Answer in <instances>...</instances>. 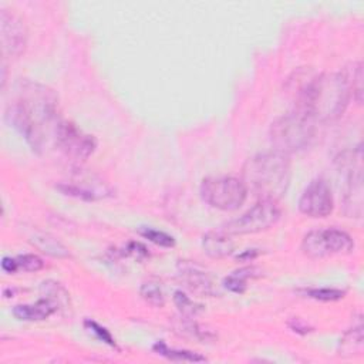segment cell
Returning <instances> with one entry per match:
<instances>
[{
  "mask_svg": "<svg viewBox=\"0 0 364 364\" xmlns=\"http://www.w3.org/2000/svg\"><path fill=\"white\" fill-rule=\"evenodd\" d=\"M16 91L17 98L9 105L6 117L31 149L40 152L44 142L43 125L57 119L58 97L47 85L30 80H21Z\"/></svg>",
  "mask_w": 364,
  "mask_h": 364,
  "instance_id": "6da1fadb",
  "label": "cell"
},
{
  "mask_svg": "<svg viewBox=\"0 0 364 364\" xmlns=\"http://www.w3.org/2000/svg\"><path fill=\"white\" fill-rule=\"evenodd\" d=\"M351 98L346 71L326 73L311 78L300 90L296 109L307 114L314 122H333L344 114Z\"/></svg>",
  "mask_w": 364,
  "mask_h": 364,
  "instance_id": "7a4b0ae2",
  "label": "cell"
},
{
  "mask_svg": "<svg viewBox=\"0 0 364 364\" xmlns=\"http://www.w3.org/2000/svg\"><path fill=\"white\" fill-rule=\"evenodd\" d=\"M242 176L247 192L259 199L277 202L290 185L291 162L289 155L279 151L257 154L245 162Z\"/></svg>",
  "mask_w": 364,
  "mask_h": 364,
  "instance_id": "3957f363",
  "label": "cell"
},
{
  "mask_svg": "<svg viewBox=\"0 0 364 364\" xmlns=\"http://www.w3.org/2000/svg\"><path fill=\"white\" fill-rule=\"evenodd\" d=\"M316 134V122L303 111L296 109L276 118L269 129L274 151L290 155L306 149Z\"/></svg>",
  "mask_w": 364,
  "mask_h": 364,
  "instance_id": "277c9868",
  "label": "cell"
},
{
  "mask_svg": "<svg viewBox=\"0 0 364 364\" xmlns=\"http://www.w3.org/2000/svg\"><path fill=\"white\" fill-rule=\"evenodd\" d=\"M199 192L208 205L226 212L239 209L249 193L245 182L235 176L205 178L200 183Z\"/></svg>",
  "mask_w": 364,
  "mask_h": 364,
  "instance_id": "5b68a950",
  "label": "cell"
},
{
  "mask_svg": "<svg viewBox=\"0 0 364 364\" xmlns=\"http://www.w3.org/2000/svg\"><path fill=\"white\" fill-rule=\"evenodd\" d=\"M344 171L343 209L348 218H361L363 215V149L358 145L350 152H344L340 159Z\"/></svg>",
  "mask_w": 364,
  "mask_h": 364,
  "instance_id": "8992f818",
  "label": "cell"
},
{
  "mask_svg": "<svg viewBox=\"0 0 364 364\" xmlns=\"http://www.w3.org/2000/svg\"><path fill=\"white\" fill-rule=\"evenodd\" d=\"M354 250L353 237L337 228L316 229L304 235L301 252L310 259H323L338 255H348Z\"/></svg>",
  "mask_w": 364,
  "mask_h": 364,
  "instance_id": "52a82bcc",
  "label": "cell"
},
{
  "mask_svg": "<svg viewBox=\"0 0 364 364\" xmlns=\"http://www.w3.org/2000/svg\"><path fill=\"white\" fill-rule=\"evenodd\" d=\"M282 216V209L276 200L260 199L239 218L228 222L223 230L229 235H252L270 229Z\"/></svg>",
  "mask_w": 364,
  "mask_h": 364,
  "instance_id": "ba28073f",
  "label": "cell"
},
{
  "mask_svg": "<svg viewBox=\"0 0 364 364\" xmlns=\"http://www.w3.org/2000/svg\"><path fill=\"white\" fill-rule=\"evenodd\" d=\"M54 139L58 149L70 159L82 162L88 159L95 148L97 141L92 135L82 132L70 121H58L54 128Z\"/></svg>",
  "mask_w": 364,
  "mask_h": 364,
  "instance_id": "9c48e42d",
  "label": "cell"
},
{
  "mask_svg": "<svg viewBox=\"0 0 364 364\" xmlns=\"http://www.w3.org/2000/svg\"><path fill=\"white\" fill-rule=\"evenodd\" d=\"M299 210L309 218H326L333 212V195L323 178L313 179L299 199Z\"/></svg>",
  "mask_w": 364,
  "mask_h": 364,
  "instance_id": "30bf717a",
  "label": "cell"
},
{
  "mask_svg": "<svg viewBox=\"0 0 364 364\" xmlns=\"http://www.w3.org/2000/svg\"><path fill=\"white\" fill-rule=\"evenodd\" d=\"M1 48L11 58L20 57L27 46V27L24 21L11 10L3 9L0 13Z\"/></svg>",
  "mask_w": 364,
  "mask_h": 364,
  "instance_id": "8fae6325",
  "label": "cell"
},
{
  "mask_svg": "<svg viewBox=\"0 0 364 364\" xmlns=\"http://www.w3.org/2000/svg\"><path fill=\"white\" fill-rule=\"evenodd\" d=\"M64 195L81 199V200H100L112 195L111 188L94 175H81L80 179L64 182L57 185Z\"/></svg>",
  "mask_w": 364,
  "mask_h": 364,
  "instance_id": "7c38bea8",
  "label": "cell"
},
{
  "mask_svg": "<svg viewBox=\"0 0 364 364\" xmlns=\"http://www.w3.org/2000/svg\"><path fill=\"white\" fill-rule=\"evenodd\" d=\"M178 270L181 280L192 293L200 296H213L216 293L212 277L195 263L181 260L178 263Z\"/></svg>",
  "mask_w": 364,
  "mask_h": 364,
  "instance_id": "4fadbf2b",
  "label": "cell"
},
{
  "mask_svg": "<svg viewBox=\"0 0 364 364\" xmlns=\"http://www.w3.org/2000/svg\"><path fill=\"white\" fill-rule=\"evenodd\" d=\"M60 306L50 297H43L34 304H18L13 309V316L23 321H41L54 314Z\"/></svg>",
  "mask_w": 364,
  "mask_h": 364,
  "instance_id": "5bb4252c",
  "label": "cell"
},
{
  "mask_svg": "<svg viewBox=\"0 0 364 364\" xmlns=\"http://www.w3.org/2000/svg\"><path fill=\"white\" fill-rule=\"evenodd\" d=\"M202 249L212 259H222L233 253L235 242L225 230H212L203 235Z\"/></svg>",
  "mask_w": 364,
  "mask_h": 364,
  "instance_id": "9a60e30c",
  "label": "cell"
},
{
  "mask_svg": "<svg viewBox=\"0 0 364 364\" xmlns=\"http://www.w3.org/2000/svg\"><path fill=\"white\" fill-rule=\"evenodd\" d=\"M30 242L34 247L41 250L43 253L57 257V259H65L70 257V250L54 236L44 233V232H37L30 237Z\"/></svg>",
  "mask_w": 364,
  "mask_h": 364,
  "instance_id": "2e32d148",
  "label": "cell"
},
{
  "mask_svg": "<svg viewBox=\"0 0 364 364\" xmlns=\"http://www.w3.org/2000/svg\"><path fill=\"white\" fill-rule=\"evenodd\" d=\"M364 348V334L361 321L357 326H353L348 331L344 333L343 338L338 344V354L341 357H353L360 355Z\"/></svg>",
  "mask_w": 364,
  "mask_h": 364,
  "instance_id": "e0dca14e",
  "label": "cell"
},
{
  "mask_svg": "<svg viewBox=\"0 0 364 364\" xmlns=\"http://www.w3.org/2000/svg\"><path fill=\"white\" fill-rule=\"evenodd\" d=\"M262 272L260 269L255 267V266H246V267H240L235 272H232L229 276L225 277L223 280V286L232 291V293H237L242 294L245 293V290L247 289V282L250 279H256L260 277Z\"/></svg>",
  "mask_w": 364,
  "mask_h": 364,
  "instance_id": "ac0fdd59",
  "label": "cell"
},
{
  "mask_svg": "<svg viewBox=\"0 0 364 364\" xmlns=\"http://www.w3.org/2000/svg\"><path fill=\"white\" fill-rule=\"evenodd\" d=\"M152 350L171 360V361H188V363H202V361H206L208 358L199 353H195V351H191V350H181V348H172V347H168L162 340L161 341H156L154 346H152Z\"/></svg>",
  "mask_w": 364,
  "mask_h": 364,
  "instance_id": "d6986e66",
  "label": "cell"
},
{
  "mask_svg": "<svg viewBox=\"0 0 364 364\" xmlns=\"http://www.w3.org/2000/svg\"><path fill=\"white\" fill-rule=\"evenodd\" d=\"M176 328L179 330L181 334H185L191 338L199 340V341H210L215 338V334L210 330H206L205 327L199 326L198 323H195L192 318L185 317L179 326H176Z\"/></svg>",
  "mask_w": 364,
  "mask_h": 364,
  "instance_id": "ffe728a7",
  "label": "cell"
},
{
  "mask_svg": "<svg viewBox=\"0 0 364 364\" xmlns=\"http://www.w3.org/2000/svg\"><path fill=\"white\" fill-rule=\"evenodd\" d=\"M141 297L154 307H162L165 304V296L162 291V287L155 280H148L141 284L139 289Z\"/></svg>",
  "mask_w": 364,
  "mask_h": 364,
  "instance_id": "44dd1931",
  "label": "cell"
},
{
  "mask_svg": "<svg viewBox=\"0 0 364 364\" xmlns=\"http://www.w3.org/2000/svg\"><path fill=\"white\" fill-rule=\"evenodd\" d=\"M173 303L178 307L181 316H183V317L193 318L199 313L203 311V306L202 304L196 303L193 299H191L189 296H186L185 293H182L179 290L173 293Z\"/></svg>",
  "mask_w": 364,
  "mask_h": 364,
  "instance_id": "7402d4cb",
  "label": "cell"
},
{
  "mask_svg": "<svg viewBox=\"0 0 364 364\" xmlns=\"http://www.w3.org/2000/svg\"><path fill=\"white\" fill-rule=\"evenodd\" d=\"M350 82L351 95L353 100H355L358 104L363 101V64L360 61L353 63L350 68L344 70Z\"/></svg>",
  "mask_w": 364,
  "mask_h": 364,
  "instance_id": "603a6c76",
  "label": "cell"
},
{
  "mask_svg": "<svg viewBox=\"0 0 364 364\" xmlns=\"http://www.w3.org/2000/svg\"><path fill=\"white\" fill-rule=\"evenodd\" d=\"M138 233L148 239L149 242L161 246V247H173L175 246V239L173 236L168 235L166 232L164 230H158V229H154V228H149V226H141L138 229Z\"/></svg>",
  "mask_w": 364,
  "mask_h": 364,
  "instance_id": "cb8c5ba5",
  "label": "cell"
},
{
  "mask_svg": "<svg viewBox=\"0 0 364 364\" xmlns=\"http://www.w3.org/2000/svg\"><path fill=\"white\" fill-rule=\"evenodd\" d=\"M304 294L318 301H336L346 296V290L334 289V287H314V289H306Z\"/></svg>",
  "mask_w": 364,
  "mask_h": 364,
  "instance_id": "d4e9b609",
  "label": "cell"
},
{
  "mask_svg": "<svg viewBox=\"0 0 364 364\" xmlns=\"http://www.w3.org/2000/svg\"><path fill=\"white\" fill-rule=\"evenodd\" d=\"M18 270H24V272H38L44 267V262L41 257H38L37 255L33 253H26V255H18L16 257Z\"/></svg>",
  "mask_w": 364,
  "mask_h": 364,
  "instance_id": "484cf974",
  "label": "cell"
},
{
  "mask_svg": "<svg viewBox=\"0 0 364 364\" xmlns=\"http://www.w3.org/2000/svg\"><path fill=\"white\" fill-rule=\"evenodd\" d=\"M84 326H85V328H87L90 333H92L100 341L108 344V346L112 347V348H117V343H115L114 337L111 336V333H109L105 327L100 326L97 321L90 320V318L84 321Z\"/></svg>",
  "mask_w": 364,
  "mask_h": 364,
  "instance_id": "4316f807",
  "label": "cell"
},
{
  "mask_svg": "<svg viewBox=\"0 0 364 364\" xmlns=\"http://www.w3.org/2000/svg\"><path fill=\"white\" fill-rule=\"evenodd\" d=\"M127 253L134 256V257H138V259H142V257H146L148 256V252L146 249L138 243V242H131L128 246H127Z\"/></svg>",
  "mask_w": 364,
  "mask_h": 364,
  "instance_id": "83f0119b",
  "label": "cell"
},
{
  "mask_svg": "<svg viewBox=\"0 0 364 364\" xmlns=\"http://www.w3.org/2000/svg\"><path fill=\"white\" fill-rule=\"evenodd\" d=\"M289 327H290L293 331L301 333V334H306V333L311 331V327H309V326H307L303 320H300V318H291V320L289 321Z\"/></svg>",
  "mask_w": 364,
  "mask_h": 364,
  "instance_id": "f1b7e54d",
  "label": "cell"
},
{
  "mask_svg": "<svg viewBox=\"0 0 364 364\" xmlns=\"http://www.w3.org/2000/svg\"><path fill=\"white\" fill-rule=\"evenodd\" d=\"M1 269L6 272V273H16L18 270V266H17V262H16V257H3L1 260Z\"/></svg>",
  "mask_w": 364,
  "mask_h": 364,
  "instance_id": "f546056e",
  "label": "cell"
},
{
  "mask_svg": "<svg viewBox=\"0 0 364 364\" xmlns=\"http://www.w3.org/2000/svg\"><path fill=\"white\" fill-rule=\"evenodd\" d=\"M260 255V252L257 249H247L245 250L243 253L237 255V260H245V262H249V260H253L255 257H257Z\"/></svg>",
  "mask_w": 364,
  "mask_h": 364,
  "instance_id": "4dcf8cb0",
  "label": "cell"
}]
</instances>
